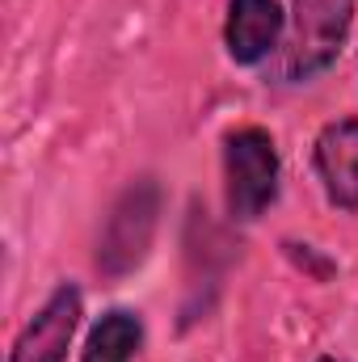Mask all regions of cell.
<instances>
[{"mask_svg":"<svg viewBox=\"0 0 358 362\" xmlns=\"http://www.w3.org/2000/svg\"><path fill=\"white\" fill-rule=\"evenodd\" d=\"M76 320H81V295L72 286H59L51 295V303L34 316V325L21 333L13 362H64L68 341L76 333Z\"/></svg>","mask_w":358,"mask_h":362,"instance_id":"277c9868","label":"cell"},{"mask_svg":"<svg viewBox=\"0 0 358 362\" xmlns=\"http://www.w3.org/2000/svg\"><path fill=\"white\" fill-rule=\"evenodd\" d=\"M228 211L236 219H258L278 194V152L258 127L228 135Z\"/></svg>","mask_w":358,"mask_h":362,"instance_id":"7a4b0ae2","label":"cell"},{"mask_svg":"<svg viewBox=\"0 0 358 362\" xmlns=\"http://www.w3.org/2000/svg\"><path fill=\"white\" fill-rule=\"evenodd\" d=\"M316 169L329 198L346 211L358 206V118L333 122L316 139Z\"/></svg>","mask_w":358,"mask_h":362,"instance_id":"5b68a950","label":"cell"},{"mask_svg":"<svg viewBox=\"0 0 358 362\" xmlns=\"http://www.w3.org/2000/svg\"><path fill=\"white\" fill-rule=\"evenodd\" d=\"M278 34H282V8L274 0H232L224 38H228V55L236 64L266 59Z\"/></svg>","mask_w":358,"mask_h":362,"instance_id":"8992f818","label":"cell"},{"mask_svg":"<svg viewBox=\"0 0 358 362\" xmlns=\"http://www.w3.org/2000/svg\"><path fill=\"white\" fill-rule=\"evenodd\" d=\"M291 8H295V21H291L282 72L287 81H308L337 59L350 34L354 0H291Z\"/></svg>","mask_w":358,"mask_h":362,"instance_id":"6da1fadb","label":"cell"},{"mask_svg":"<svg viewBox=\"0 0 358 362\" xmlns=\"http://www.w3.org/2000/svg\"><path fill=\"white\" fill-rule=\"evenodd\" d=\"M325 362H333V358H325Z\"/></svg>","mask_w":358,"mask_h":362,"instance_id":"ba28073f","label":"cell"},{"mask_svg":"<svg viewBox=\"0 0 358 362\" xmlns=\"http://www.w3.org/2000/svg\"><path fill=\"white\" fill-rule=\"evenodd\" d=\"M139 337H144V329L131 312H110L89 333L85 362H131L135 350H139Z\"/></svg>","mask_w":358,"mask_h":362,"instance_id":"52a82bcc","label":"cell"},{"mask_svg":"<svg viewBox=\"0 0 358 362\" xmlns=\"http://www.w3.org/2000/svg\"><path fill=\"white\" fill-rule=\"evenodd\" d=\"M152 223H156V185L139 181L135 189H127V198L110 215V232H105V245H101V266L110 274L131 270L148 249Z\"/></svg>","mask_w":358,"mask_h":362,"instance_id":"3957f363","label":"cell"}]
</instances>
